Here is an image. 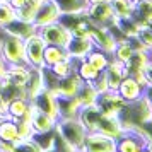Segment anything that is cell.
Instances as JSON below:
<instances>
[{
	"mask_svg": "<svg viewBox=\"0 0 152 152\" xmlns=\"http://www.w3.org/2000/svg\"><path fill=\"white\" fill-rule=\"evenodd\" d=\"M149 55H151V60H152V50H151V51H149Z\"/></svg>",
	"mask_w": 152,
	"mask_h": 152,
	"instance_id": "obj_50",
	"label": "cell"
},
{
	"mask_svg": "<svg viewBox=\"0 0 152 152\" xmlns=\"http://www.w3.org/2000/svg\"><path fill=\"white\" fill-rule=\"evenodd\" d=\"M62 14H86L89 7L87 0H55Z\"/></svg>",
	"mask_w": 152,
	"mask_h": 152,
	"instance_id": "obj_25",
	"label": "cell"
},
{
	"mask_svg": "<svg viewBox=\"0 0 152 152\" xmlns=\"http://www.w3.org/2000/svg\"><path fill=\"white\" fill-rule=\"evenodd\" d=\"M132 77L137 80L140 86H144L145 89H147V80H145V75H144V70H138V72H135V74H132Z\"/></svg>",
	"mask_w": 152,
	"mask_h": 152,
	"instance_id": "obj_43",
	"label": "cell"
},
{
	"mask_svg": "<svg viewBox=\"0 0 152 152\" xmlns=\"http://www.w3.org/2000/svg\"><path fill=\"white\" fill-rule=\"evenodd\" d=\"M140 152H149V151H147V149H142V151H140Z\"/></svg>",
	"mask_w": 152,
	"mask_h": 152,
	"instance_id": "obj_49",
	"label": "cell"
},
{
	"mask_svg": "<svg viewBox=\"0 0 152 152\" xmlns=\"http://www.w3.org/2000/svg\"><path fill=\"white\" fill-rule=\"evenodd\" d=\"M133 2H138V0H133Z\"/></svg>",
	"mask_w": 152,
	"mask_h": 152,
	"instance_id": "obj_51",
	"label": "cell"
},
{
	"mask_svg": "<svg viewBox=\"0 0 152 152\" xmlns=\"http://www.w3.org/2000/svg\"><path fill=\"white\" fill-rule=\"evenodd\" d=\"M0 140H7V142H12V144L21 142L19 130H17V121L15 120H12V118H9V116L0 120Z\"/></svg>",
	"mask_w": 152,
	"mask_h": 152,
	"instance_id": "obj_22",
	"label": "cell"
},
{
	"mask_svg": "<svg viewBox=\"0 0 152 152\" xmlns=\"http://www.w3.org/2000/svg\"><path fill=\"white\" fill-rule=\"evenodd\" d=\"M145 149H147V151H149V152H152V140H151V142H149V144H147V147H145Z\"/></svg>",
	"mask_w": 152,
	"mask_h": 152,
	"instance_id": "obj_47",
	"label": "cell"
},
{
	"mask_svg": "<svg viewBox=\"0 0 152 152\" xmlns=\"http://www.w3.org/2000/svg\"><path fill=\"white\" fill-rule=\"evenodd\" d=\"M82 86V80L77 77V74H70L67 77H62L58 79V84H56V91L55 94L56 96H62V97H75L79 89Z\"/></svg>",
	"mask_w": 152,
	"mask_h": 152,
	"instance_id": "obj_16",
	"label": "cell"
},
{
	"mask_svg": "<svg viewBox=\"0 0 152 152\" xmlns=\"http://www.w3.org/2000/svg\"><path fill=\"white\" fill-rule=\"evenodd\" d=\"M5 33L12 36H17V38H21V39H28L31 34H34L38 33V28L34 26V22H28V21H22V19H14V21L10 22L9 26L5 28H2Z\"/></svg>",
	"mask_w": 152,
	"mask_h": 152,
	"instance_id": "obj_17",
	"label": "cell"
},
{
	"mask_svg": "<svg viewBox=\"0 0 152 152\" xmlns=\"http://www.w3.org/2000/svg\"><path fill=\"white\" fill-rule=\"evenodd\" d=\"M133 53H135V48H133L132 39L123 38V39H118L116 41V46H115L113 53H111V58H115V60H118L121 63H126L132 58Z\"/></svg>",
	"mask_w": 152,
	"mask_h": 152,
	"instance_id": "obj_24",
	"label": "cell"
},
{
	"mask_svg": "<svg viewBox=\"0 0 152 152\" xmlns=\"http://www.w3.org/2000/svg\"><path fill=\"white\" fill-rule=\"evenodd\" d=\"M9 67H10V65L7 63V60L0 55V79H2V77H5L9 74Z\"/></svg>",
	"mask_w": 152,
	"mask_h": 152,
	"instance_id": "obj_42",
	"label": "cell"
},
{
	"mask_svg": "<svg viewBox=\"0 0 152 152\" xmlns=\"http://www.w3.org/2000/svg\"><path fill=\"white\" fill-rule=\"evenodd\" d=\"M55 130L58 137L75 152L82 149L86 137H87V130L79 118H60L56 121Z\"/></svg>",
	"mask_w": 152,
	"mask_h": 152,
	"instance_id": "obj_1",
	"label": "cell"
},
{
	"mask_svg": "<svg viewBox=\"0 0 152 152\" xmlns=\"http://www.w3.org/2000/svg\"><path fill=\"white\" fill-rule=\"evenodd\" d=\"M0 55L7 60L9 65L26 63L24 55V39L5 33L0 28Z\"/></svg>",
	"mask_w": 152,
	"mask_h": 152,
	"instance_id": "obj_2",
	"label": "cell"
},
{
	"mask_svg": "<svg viewBox=\"0 0 152 152\" xmlns=\"http://www.w3.org/2000/svg\"><path fill=\"white\" fill-rule=\"evenodd\" d=\"M31 126L34 133H46V132L55 130L56 126V120H53L51 116H48L46 113L38 111L33 106V115H31Z\"/></svg>",
	"mask_w": 152,
	"mask_h": 152,
	"instance_id": "obj_18",
	"label": "cell"
},
{
	"mask_svg": "<svg viewBox=\"0 0 152 152\" xmlns=\"http://www.w3.org/2000/svg\"><path fill=\"white\" fill-rule=\"evenodd\" d=\"M92 84H94V87H96V91L99 92V94L111 91L110 86H108V79H106V75H104V72H101V74H99V77H97V79H96Z\"/></svg>",
	"mask_w": 152,
	"mask_h": 152,
	"instance_id": "obj_39",
	"label": "cell"
},
{
	"mask_svg": "<svg viewBox=\"0 0 152 152\" xmlns=\"http://www.w3.org/2000/svg\"><path fill=\"white\" fill-rule=\"evenodd\" d=\"M145 91L147 89H145L144 86H140L132 75H126L123 80L120 82L116 92L125 99V103L128 104V103H135L140 96H144Z\"/></svg>",
	"mask_w": 152,
	"mask_h": 152,
	"instance_id": "obj_11",
	"label": "cell"
},
{
	"mask_svg": "<svg viewBox=\"0 0 152 152\" xmlns=\"http://www.w3.org/2000/svg\"><path fill=\"white\" fill-rule=\"evenodd\" d=\"M45 89V84H43V70L41 69H33L31 70V75H29V80L24 86V92H26V97L29 101H33V97L36 94H39L41 91Z\"/></svg>",
	"mask_w": 152,
	"mask_h": 152,
	"instance_id": "obj_21",
	"label": "cell"
},
{
	"mask_svg": "<svg viewBox=\"0 0 152 152\" xmlns=\"http://www.w3.org/2000/svg\"><path fill=\"white\" fill-rule=\"evenodd\" d=\"M86 60H87V62H89L96 70L104 72L106 67H108L110 62H111V55L110 53H106V51H103V50H99V48H92L91 50V53L86 56Z\"/></svg>",
	"mask_w": 152,
	"mask_h": 152,
	"instance_id": "obj_29",
	"label": "cell"
},
{
	"mask_svg": "<svg viewBox=\"0 0 152 152\" xmlns=\"http://www.w3.org/2000/svg\"><path fill=\"white\" fill-rule=\"evenodd\" d=\"M144 75H145V80H147V89H152V60L145 65Z\"/></svg>",
	"mask_w": 152,
	"mask_h": 152,
	"instance_id": "obj_40",
	"label": "cell"
},
{
	"mask_svg": "<svg viewBox=\"0 0 152 152\" xmlns=\"http://www.w3.org/2000/svg\"><path fill=\"white\" fill-rule=\"evenodd\" d=\"M31 70H33V67H29L28 63H15V65H10V67H9L7 77L10 79L12 84H15V86H19V87L24 89L26 82L29 80Z\"/></svg>",
	"mask_w": 152,
	"mask_h": 152,
	"instance_id": "obj_20",
	"label": "cell"
},
{
	"mask_svg": "<svg viewBox=\"0 0 152 152\" xmlns=\"http://www.w3.org/2000/svg\"><path fill=\"white\" fill-rule=\"evenodd\" d=\"M70 58L67 48L63 46H55V45H46L45 53H43V60H45V67H53L55 63L62 62Z\"/></svg>",
	"mask_w": 152,
	"mask_h": 152,
	"instance_id": "obj_23",
	"label": "cell"
},
{
	"mask_svg": "<svg viewBox=\"0 0 152 152\" xmlns=\"http://www.w3.org/2000/svg\"><path fill=\"white\" fill-rule=\"evenodd\" d=\"M45 48H46V41L43 39L39 33H34L28 39H24V55H26V63L29 67H33V69L45 67V60H43Z\"/></svg>",
	"mask_w": 152,
	"mask_h": 152,
	"instance_id": "obj_3",
	"label": "cell"
},
{
	"mask_svg": "<svg viewBox=\"0 0 152 152\" xmlns=\"http://www.w3.org/2000/svg\"><path fill=\"white\" fill-rule=\"evenodd\" d=\"M58 101V115L60 118H77L82 110V104L77 97H62L56 96Z\"/></svg>",
	"mask_w": 152,
	"mask_h": 152,
	"instance_id": "obj_19",
	"label": "cell"
},
{
	"mask_svg": "<svg viewBox=\"0 0 152 152\" xmlns=\"http://www.w3.org/2000/svg\"><path fill=\"white\" fill-rule=\"evenodd\" d=\"M89 4H97V2H110V0H87Z\"/></svg>",
	"mask_w": 152,
	"mask_h": 152,
	"instance_id": "obj_46",
	"label": "cell"
},
{
	"mask_svg": "<svg viewBox=\"0 0 152 152\" xmlns=\"http://www.w3.org/2000/svg\"><path fill=\"white\" fill-rule=\"evenodd\" d=\"M104 75H106V79H108L110 89L116 91L118 86H120V82H121L126 75H130V74H128V70H126V67H125V63L118 62V60H115V58H111L110 65H108L106 70H104Z\"/></svg>",
	"mask_w": 152,
	"mask_h": 152,
	"instance_id": "obj_15",
	"label": "cell"
},
{
	"mask_svg": "<svg viewBox=\"0 0 152 152\" xmlns=\"http://www.w3.org/2000/svg\"><path fill=\"white\" fill-rule=\"evenodd\" d=\"M75 97L80 101L82 108H86V106L96 104L97 97H99V92L96 91V87H94L92 82H82V86H80V89H79Z\"/></svg>",
	"mask_w": 152,
	"mask_h": 152,
	"instance_id": "obj_27",
	"label": "cell"
},
{
	"mask_svg": "<svg viewBox=\"0 0 152 152\" xmlns=\"http://www.w3.org/2000/svg\"><path fill=\"white\" fill-rule=\"evenodd\" d=\"M137 39H138V43L147 50V51H151L152 50V31L147 28V26H142V28L138 29Z\"/></svg>",
	"mask_w": 152,
	"mask_h": 152,
	"instance_id": "obj_36",
	"label": "cell"
},
{
	"mask_svg": "<svg viewBox=\"0 0 152 152\" xmlns=\"http://www.w3.org/2000/svg\"><path fill=\"white\" fill-rule=\"evenodd\" d=\"M33 115V103L28 97H15L7 104V116L12 120H29Z\"/></svg>",
	"mask_w": 152,
	"mask_h": 152,
	"instance_id": "obj_12",
	"label": "cell"
},
{
	"mask_svg": "<svg viewBox=\"0 0 152 152\" xmlns=\"http://www.w3.org/2000/svg\"><path fill=\"white\" fill-rule=\"evenodd\" d=\"M145 26H147V28H149V29H151V31H152V21H151V22H147Z\"/></svg>",
	"mask_w": 152,
	"mask_h": 152,
	"instance_id": "obj_48",
	"label": "cell"
},
{
	"mask_svg": "<svg viewBox=\"0 0 152 152\" xmlns=\"http://www.w3.org/2000/svg\"><path fill=\"white\" fill-rule=\"evenodd\" d=\"M41 4H43V0H29L24 7H21V9H17V10H15V12H17V17L22 19V21L34 22L36 12H38V9H39Z\"/></svg>",
	"mask_w": 152,
	"mask_h": 152,
	"instance_id": "obj_33",
	"label": "cell"
},
{
	"mask_svg": "<svg viewBox=\"0 0 152 152\" xmlns=\"http://www.w3.org/2000/svg\"><path fill=\"white\" fill-rule=\"evenodd\" d=\"M7 116V103H4L2 99H0V120L2 118Z\"/></svg>",
	"mask_w": 152,
	"mask_h": 152,
	"instance_id": "obj_45",
	"label": "cell"
},
{
	"mask_svg": "<svg viewBox=\"0 0 152 152\" xmlns=\"http://www.w3.org/2000/svg\"><path fill=\"white\" fill-rule=\"evenodd\" d=\"M116 28L123 38L133 39V38H137L138 29L142 28V24L135 17H128V19H116Z\"/></svg>",
	"mask_w": 152,
	"mask_h": 152,
	"instance_id": "obj_26",
	"label": "cell"
},
{
	"mask_svg": "<svg viewBox=\"0 0 152 152\" xmlns=\"http://www.w3.org/2000/svg\"><path fill=\"white\" fill-rule=\"evenodd\" d=\"M7 2H9V4H10V5H12V7L15 9V10H17V9L24 7V5L28 4L29 0H7Z\"/></svg>",
	"mask_w": 152,
	"mask_h": 152,
	"instance_id": "obj_44",
	"label": "cell"
},
{
	"mask_svg": "<svg viewBox=\"0 0 152 152\" xmlns=\"http://www.w3.org/2000/svg\"><path fill=\"white\" fill-rule=\"evenodd\" d=\"M33 106H34L38 111H43L46 113L48 116H51L53 120H60V115H58V101H56V94L53 91L43 89L39 94H36L33 97Z\"/></svg>",
	"mask_w": 152,
	"mask_h": 152,
	"instance_id": "obj_9",
	"label": "cell"
},
{
	"mask_svg": "<svg viewBox=\"0 0 152 152\" xmlns=\"http://www.w3.org/2000/svg\"><path fill=\"white\" fill-rule=\"evenodd\" d=\"M0 2H4V0H0Z\"/></svg>",
	"mask_w": 152,
	"mask_h": 152,
	"instance_id": "obj_52",
	"label": "cell"
},
{
	"mask_svg": "<svg viewBox=\"0 0 152 152\" xmlns=\"http://www.w3.org/2000/svg\"><path fill=\"white\" fill-rule=\"evenodd\" d=\"M89 38L94 43V48L103 50V51L110 53V55L113 53V50H115L116 41H118L108 26H94V24H91L89 28Z\"/></svg>",
	"mask_w": 152,
	"mask_h": 152,
	"instance_id": "obj_7",
	"label": "cell"
},
{
	"mask_svg": "<svg viewBox=\"0 0 152 152\" xmlns=\"http://www.w3.org/2000/svg\"><path fill=\"white\" fill-rule=\"evenodd\" d=\"M92 48H94V43L89 36H72L69 46H67V51H69L70 58L84 60L91 53Z\"/></svg>",
	"mask_w": 152,
	"mask_h": 152,
	"instance_id": "obj_13",
	"label": "cell"
},
{
	"mask_svg": "<svg viewBox=\"0 0 152 152\" xmlns=\"http://www.w3.org/2000/svg\"><path fill=\"white\" fill-rule=\"evenodd\" d=\"M38 33L43 36L46 45H55V46H63V48H67L70 39H72L70 29H67L60 21L48 24V26H43V28H38Z\"/></svg>",
	"mask_w": 152,
	"mask_h": 152,
	"instance_id": "obj_4",
	"label": "cell"
},
{
	"mask_svg": "<svg viewBox=\"0 0 152 152\" xmlns=\"http://www.w3.org/2000/svg\"><path fill=\"white\" fill-rule=\"evenodd\" d=\"M151 62V55H149V51H135L133 55H132V58L128 60V62L125 63V67H126V70H128V74H135V72H138V70H144L145 65Z\"/></svg>",
	"mask_w": 152,
	"mask_h": 152,
	"instance_id": "obj_31",
	"label": "cell"
},
{
	"mask_svg": "<svg viewBox=\"0 0 152 152\" xmlns=\"http://www.w3.org/2000/svg\"><path fill=\"white\" fill-rule=\"evenodd\" d=\"M62 17V12L56 5L55 0H43V4L39 5L38 12L34 17V26L36 28H43V26H48L53 22H58Z\"/></svg>",
	"mask_w": 152,
	"mask_h": 152,
	"instance_id": "obj_10",
	"label": "cell"
},
{
	"mask_svg": "<svg viewBox=\"0 0 152 152\" xmlns=\"http://www.w3.org/2000/svg\"><path fill=\"white\" fill-rule=\"evenodd\" d=\"M75 74L77 77L82 80V82H94L97 77H99V70H96L92 65H91L86 58L84 60H77L75 63Z\"/></svg>",
	"mask_w": 152,
	"mask_h": 152,
	"instance_id": "obj_28",
	"label": "cell"
},
{
	"mask_svg": "<svg viewBox=\"0 0 152 152\" xmlns=\"http://www.w3.org/2000/svg\"><path fill=\"white\" fill-rule=\"evenodd\" d=\"M80 152H116V138L101 132H87Z\"/></svg>",
	"mask_w": 152,
	"mask_h": 152,
	"instance_id": "obj_6",
	"label": "cell"
},
{
	"mask_svg": "<svg viewBox=\"0 0 152 152\" xmlns=\"http://www.w3.org/2000/svg\"><path fill=\"white\" fill-rule=\"evenodd\" d=\"M125 125L121 123V120L118 116H106L101 113V118H99V121H97V128L96 132H101L104 135H110L113 138H118L121 137L125 133Z\"/></svg>",
	"mask_w": 152,
	"mask_h": 152,
	"instance_id": "obj_14",
	"label": "cell"
},
{
	"mask_svg": "<svg viewBox=\"0 0 152 152\" xmlns=\"http://www.w3.org/2000/svg\"><path fill=\"white\" fill-rule=\"evenodd\" d=\"M14 19H17V12H15V9L9 4L7 0L0 2V28L9 26Z\"/></svg>",
	"mask_w": 152,
	"mask_h": 152,
	"instance_id": "obj_35",
	"label": "cell"
},
{
	"mask_svg": "<svg viewBox=\"0 0 152 152\" xmlns=\"http://www.w3.org/2000/svg\"><path fill=\"white\" fill-rule=\"evenodd\" d=\"M77 152H80V151H77Z\"/></svg>",
	"mask_w": 152,
	"mask_h": 152,
	"instance_id": "obj_53",
	"label": "cell"
},
{
	"mask_svg": "<svg viewBox=\"0 0 152 152\" xmlns=\"http://www.w3.org/2000/svg\"><path fill=\"white\" fill-rule=\"evenodd\" d=\"M110 4L116 19L133 17V10H135V2L133 0H110Z\"/></svg>",
	"mask_w": 152,
	"mask_h": 152,
	"instance_id": "obj_30",
	"label": "cell"
},
{
	"mask_svg": "<svg viewBox=\"0 0 152 152\" xmlns=\"http://www.w3.org/2000/svg\"><path fill=\"white\" fill-rule=\"evenodd\" d=\"M133 17L137 19L142 26L152 21V0H138L135 2V10Z\"/></svg>",
	"mask_w": 152,
	"mask_h": 152,
	"instance_id": "obj_32",
	"label": "cell"
},
{
	"mask_svg": "<svg viewBox=\"0 0 152 152\" xmlns=\"http://www.w3.org/2000/svg\"><path fill=\"white\" fill-rule=\"evenodd\" d=\"M0 152H15V144L7 142V140H0Z\"/></svg>",
	"mask_w": 152,
	"mask_h": 152,
	"instance_id": "obj_41",
	"label": "cell"
},
{
	"mask_svg": "<svg viewBox=\"0 0 152 152\" xmlns=\"http://www.w3.org/2000/svg\"><path fill=\"white\" fill-rule=\"evenodd\" d=\"M86 17L91 24L94 26H111L116 22V15L111 9L110 2H97V4H89L86 10Z\"/></svg>",
	"mask_w": 152,
	"mask_h": 152,
	"instance_id": "obj_5",
	"label": "cell"
},
{
	"mask_svg": "<svg viewBox=\"0 0 152 152\" xmlns=\"http://www.w3.org/2000/svg\"><path fill=\"white\" fill-rule=\"evenodd\" d=\"M75 63H77L75 58H67V60H62V62L55 63L53 67H50V70H51L58 79H62V77H67V75H70V74L75 72Z\"/></svg>",
	"mask_w": 152,
	"mask_h": 152,
	"instance_id": "obj_34",
	"label": "cell"
},
{
	"mask_svg": "<svg viewBox=\"0 0 152 152\" xmlns=\"http://www.w3.org/2000/svg\"><path fill=\"white\" fill-rule=\"evenodd\" d=\"M15 152H43L38 144H36L33 138H29V140H21V142H17L15 144Z\"/></svg>",
	"mask_w": 152,
	"mask_h": 152,
	"instance_id": "obj_38",
	"label": "cell"
},
{
	"mask_svg": "<svg viewBox=\"0 0 152 152\" xmlns=\"http://www.w3.org/2000/svg\"><path fill=\"white\" fill-rule=\"evenodd\" d=\"M96 106H97V110L101 111L103 115H106V116H118L120 111L126 106V103H125V99L118 94L116 91H108V92L99 94V97L96 101Z\"/></svg>",
	"mask_w": 152,
	"mask_h": 152,
	"instance_id": "obj_8",
	"label": "cell"
},
{
	"mask_svg": "<svg viewBox=\"0 0 152 152\" xmlns=\"http://www.w3.org/2000/svg\"><path fill=\"white\" fill-rule=\"evenodd\" d=\"M17 130H19V138L21 140H29L34 135V130H33L29 120H17Z\"/></svg>",
	"mask_w": 152,
	"mask_h": 152,
	"instance_id": "obj_37",
	"label": "cell"
}]
</instances>
